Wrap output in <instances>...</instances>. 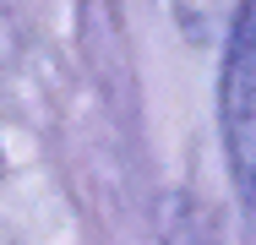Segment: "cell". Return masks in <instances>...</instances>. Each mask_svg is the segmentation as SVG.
I'll use <instances>...</instances> for the list:
<instances>
[{"instance_id": "cell-1", "label": "cell", "mask_w": 256, "mask_h": 245, "mask_svg": "<svg viewBox=\"0 0 256 245\" xmlns=\"http://www.w3.org/2000/svg\"><path fill=\"white\" fill-rule=\"evenodd\" d=\"M224 142L240 186L256 191V0L240 6L224 60Z\"/></svg>"}]
</instances>
